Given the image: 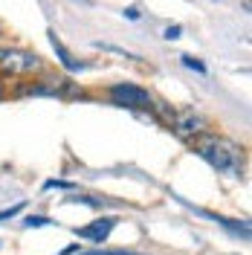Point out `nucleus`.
<instances>
[{
	"mask_svg": "<svg viewBox=\"0 0 252 255\" xmlns=\"http://www.w3.org/2000/svg\"><path fill=\"white\" fill-rule=\"evenodd\" d=\"M194 154L197 157H203L215 171H221V174H229V177H238L244 171V148L235 142V139H229V136H221V133H212V130H206L203 136H197L194 142Z\"/></svg>",
	"mask_w": 252,
	"mask_h": 255,
	"instance_id": "obj_1",
	"label": "nucleus"
},
{
	"mask_svg": "<svg viewBox=\"0 0 252 255\" xmlns=\"http://www.w3.org/2000/svg\"><path fill=\"white\" fill-rule=\"evenodd\" d=\"M44 61L38 52L20 47H0V76H9V79H23L32 73H41Z\"/></svg>",
	"mask_w": 252,
	"mask_h": 255,
	"instance_id": "obj_2",
	"label": "nucleus"
},
{
	"mask_svg": "<svg viewBox=\"0 0 252 255\" xmlns=\"http://www.w3.org/2000/svg\"><path fill=\"white\" fill-rule=\"evenodd\" d=\"M168 122H171L174 133H177L180 139H186V142H194L197 136H203L206 130H209V122H206L200 113H194L191 108H186V111H174Z\"/></svg>",
	"mask_w": 252,
	"mask_h": 255,
	"instance_id": "obj_3",
	"label": "nucleus"
},
{
	"mask_svg": "<svg viewBox=\"0 0 252 255\" xmlns=\"http://www.w3.org/2000/svg\"><path fill=\"white\" fill-rule=\"evenodd\" d=\"M108 93H111L113 105H122V108H136V111H142V108H154L151 93L142 90V87H136V84H113Z\"/></svg>",
	"mask_w": 252,
	"mask_h": 255,
	"instance_id": "obj_4",
	"label": "nucleus"
},
{
	"mask_svg": "<svg viewBox=\"0 0 252 255\" xmlns=\"http://www.w3.org/2000/svg\"><path fill=\"white\" fill-rule=\"evenodd\" d=\"M116 229V218H99V221L87 223V226H81L76 229V235L81 241H93V244H105V241L111 238V232Z\"/></svg>",
	"mask_w": 252,
	"mask_h": 255,
	"instance_id": "obj_5",
	"label": "nucleus"
},
{
	"mask_svg": "<svg viewBox=\"0 0 252 255\" xmlns=\"http://www.w3.org/2000/svg\"><path fill=\"white\" fill-rule=\"evenodd\" d=\"M49 44H52V49L58 52V61H61L64 67H67V70H79V67H81V64H76V61H73V55H70V49H67V47L61 44V38H58L55 32H49Z\"/></svg>",
	"mask_w": 252,
	"mask_h": 255,
	"instance_id": "obj_6",
	"label": "nucleus"
},
{
	"mask_svg": "<svg viewBox=\"0 0 252 255\" xmlns=\"http://www.w3.org/2000/svg\"><path fill=\"white\" fill-rule=\"evenodd\" d=\"M183 64H186L189 70H197V73H206V64H203V61H197L194 55H183Z\"/></svg>",
	"mask_w": 252,
	"mask_h": 255,
	"instance_id": "obj_7",
	"label": "nucleus"
},
{
	"mask_svg": "<svg viewBox=\"0 0 252 255\" xmlns=\"http://www.w3.org/2000/svg\"><path fill=\"white\" fill-rule=\"evenodd\" d=\"M49 218H44V215H29L26 221H23V226H49Z\"/></svg>",
	"mask_w": 252,
	"mask_h": 255,
	"instance_id": "obj_8",
	"label": "nucleus"
},
{
	"mask_svg": "<svg viewBox=\"0 0 252 255\" xmlns=\"http://www.w3.org/2000/svg\"><path fill=\"white\" fill-rule=\"evenodd\" d=\"M44 189H67V191H70V189H73V183H64V180H47V183H44Z\"/></svg>",
	"mask_w": 252,
	"mask_h": 255,
	"instance_id": "obj_9",
	"label": "nucleus"
},
{
	"mask_svg": "<svg viewBox=\"0 0 252 255\" xmlns=\"http://www.w3.org/2000/svg\"><path fill=\"white\" fill-rule=\"evenodd\" d=\"M20 209H23L20 203H17V206H12V209H0V221H6V218H15Z\"/></svg>",
	"mask_w": 252,
	"mask_h": 255,
	"instance_id": "obj_10",
	"label": "nucleus"
},
{
	"mask_svg": "<svg viewBox=\"0 0 252 255\" xmlns=\"http://www.w3.org/2000/svg\"><path fill=\"white\" fill-rule=\"evenodd\" d=\"M180 26H177V23H174V26H168V29H165V38H168V41H174V38H180Z\"/></svg>",
	"mask_w": 252,
	"mask_h": 255,
	"instance_id": "obj_11",
	"label": "nucleus"
},
{
	"mask_svg": "<svg viewBox=\"0 0 252 255\" xmlns=\"http://www.w3.org/2000/svg\"><path fill=\"white\" fill-rule=\"evenodd\" d=\"M79 255H136V253H125V250H113V253H79Z\"/></svg>",
	"mask_w": 252,
	"mask_h": 255,
	"instance_id": "obj_12",
	"label": "nucleus"
},
{
	"mask_svg": "<svg viewBox=\"0 0 252 255\" xmlns=\"http://www.w3.org/2000/svg\"><path fill=\"white\" fill-rule=\"evenodd\" d=\"M79 250H81V244H70V247H67L64 253H58V255H73V253H79Z\"/></svg>",
	"mask_w": 252,
	"mask_h": 255,
	"instance_id": "obj_13",
	"label": "nucleus"
},
{
	"mask_svg": "<svg viewBox=\"0 0 252 255\" xmlns=\"http://www.w3.org/2000/svg\"><path fill=\"white\" fill-rule=\"evenodd\" d=\"M0 99H3V81H0Z\"/></svg>",
	"mask_w": 252,
	"mask_h": 255,
	"instance_id": "obj_14",
	"label": "nucleus"
},
{
	"mask_svg": "<svg viewBox=\"0 0 252 255\" xmlns=\"http://www.w3.org/2000/svg\"><path fill=\"white\" fill-rule=\"evenodd\" d=\"M79 3H87V0H79Z\"/></svg>",
	"mask_w": 252,
	"mask_h": 255,
	"instance_id": "obj_15",
	"label": "nucleus"
},
{
	"mask_svg": "<svg viewBox=\"0 0 252 255\" xmlns=\"http://www.w3.org/2000/svg\"><path fill=\"white\" fill-rule=\"evenodd\" d=\"M0 29H3V26H0Z\"/></svg>",
	"mask_w": 252,
	"mask_h": 255,
	"instance_id": "obj_16",
	"label": "nucleus"
}]
</instances>
